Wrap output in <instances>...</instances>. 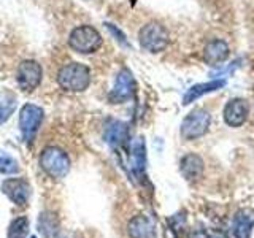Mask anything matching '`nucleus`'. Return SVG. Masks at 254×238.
<instances>
[{
  "instance_id": "13",
  "label": "nucleus",
  "mask_w": 254,
  "mask_h": 238,
  "mask_svg": "<svg viewBox=\"0 0 254 238\" xmlns=\"http://www.w3.org/2000/svg\"><path fill=\"white\" fill-rule=\"evenodd\" d=\"M180 170H181L183 178L188 182H195L200 179L203 175V170H205L203 159L194 153H189L181 159Z\"/></svg>"
},
{
  "instance_id": "5",
  "label": "nucleus",
  "mask_w": 254,
  "mask_h": 238,
  "mask_svg": "<svg viewBox=\"0 0 254 238\" xmlns=\"http://www.w3.org/2000/svg\"><path fill=\"white\" fill-rule=\"evenodd\" d=\"M211 124V116L203 108H195L183 119L181 137L185 140H197L208 132Z\"/></svg>"
},
{
  "instance_id": "15",
  "label": "nucleus",
  "mask_w": 254,
  "mask_h": 238,
  "mask_svg": "<svg viewBox=\"0 0 254 238\" xmlns=\"http://www.w3.org/2000/svg\"><path fill=\"white\" fill-rule=\"evenodd\" d=\"M226 86L224 79H213L208 83H200V84H194L192 87H189L186 91L185 97H183V105H189V103L195 102L197 99L203 97V95L210 94V92H216L221 87Z\"/></svg>"
},
{
  "instance_id": "18",
  "label": "nucleus",
  "mask_w": 254,
  "mask_h": 238,
  "mask_svg": "<svg viewBox=\"0 0 254 238\" xmlns=\"http://www.w3.org/2000/svg\"><path fill=\"white\" fill-rule=\"evenodd\" d=\"M16 108V95L10 91L0 92V125L6 122Z\"/></svg>"
},
{
  "instance_id": "8",
  "label": "nucleus",
  "mask_w": 254,
  "mask_h": 238,
  "mask_svg": "<svg viewBox=\"0 0 254 238\" xmlns=\"http://www.w3.org/2000/svg\"><path fill=\"white\" fill-rule=\"evenodd\" d=\"M135 94V79L129 68L119 70L113 89H111L108 99L111 103H124L130 100Z\"/></svg>"
},
{
  "instance_id": "6",
  "label": "nucleus",
  "mask_w": 254,
  "mask_h": 238,
  "mask_svg": "<svg viewBox=\"0 0 254 238\" xmlns=\"http://www.w3.org/2000/svg\"><path fill=\"white\" fill-rule=\"evenodd\" d=\"M42 78L43 68L34 59L22 60L18 65V70H16V81H18L19 89H22L24 92L35 91L42 83Z\"/></svg>"
},
{
  "instance_id": "22",
  "label": "nucleus",
  "mask_w": 254,
  "mask_h": 238,
  "mask_svg": "<svg viewBox=\"0 0 254 238\" xmlns=\"http://www.w3.org/2000/svg\"><path fill=\"white\" fill-rule=\"evenodd\" d=\"M56 238H71V235L70 234H61V235H58Z\"/></svg>"
},
{
  "instance_id": "12",
  "label": "nucleus",
  "mask_w": 254,
  "mask_h": 238,
  "mask_svg": "<svg viewBox=\"0 0 254 238\" xmlns=\"http://www.w3.org/2000/svg\"><path fill=\"white\" fill-rule=\"evenodd\" d=\"M230 56L229 45L224 40H211L203 48V60L211 67L224 63Z\"/></svg>"
},
{
  "instance_id": "9",
  "label": "nucleus",
  "mask_w": 254,
  "mask_h": 238,
  "mask_svg": "<svg viewBox=\"0 0 254 238\" xmlns=\"http://www.w3.org/2000/svg\"><path fill=\"white\" fill-rule=\"evenodd\" d=\"M224 122L229 127H240L250 116V103L245 99H232L224 107Z\"/></svg>"
},
{
  "instance_id": "24",
  "label": "nucleus",
  "mask_w": 254,
  "mask_h": 238,
  "mask_svg": "<svg viewBox=\"0 0 254 238\" xmlns=\"http://www.w3.org/2000/svg\"><path fill=\"white\" fill-rule=\"evenodd\" d=\"M32 238H37V237H32Z\"/></svg>"
},
{
  "instance_id": "11",
  "label": "nucleus",
  "mask_w": 254,
  "mask_h": 238,
  "mask_svg": "<svg viewBox=\"0 0 254 238\" xmlns=\"http://www.w3.org/2000/svg\"><path fill=\"white\" fill-rule=\"evenodd\" d=\"M129 167L135 178H143L146 170V148L143 138H135L130 145L129 153Z\"/></svg>"
},
{
  "instance_id": "20",
  "label": "nucleus",
  "mask_w": 254,
  "mask_h": 238,
  "mask_svg": "<svg viewBox=\"0 0 254 238\" xmlns=\"http://www.w3.org/2000/svg\"><path fill=\"white\" fill-rule=\"evenodd\" d=\"M19 172V164L18 161L11 156L0 151V175H14Z\"/></svg>"
},
{
  "instance_id": "23",
  "label": "nucleus",
  "mask_w": 254,
  "mask_h": 238,
  "mask_svg": "<svg viewBox=\"0 0 254 238\" xmlns=\"http://www.w3.org/2000/svg\"><path fill=\"white\" fill-rule=\"evenodd\" d=\"M214 238H226L224 235H218V237H214Z\"/></svg>"
},
{
  "instance_id": "21",
  "label": "nucleus",
  "mask_w": 254,
  "mask_h": 238,
  "mask_svg": "<svg viewBox=\"0 0 254 238\" xmlns=\"http://www.w3.org/2000/svg\"><path fill=\"white\" fill-rule=\"evenodd\" d=\"M107 27H108V30L111 32V34H115V35L118 37L116 40H119V42H121V43L127 45V40H126V37H124V34H123L121 30H118V29L113 26V24H107Z\"/></svg>"
},
{
  "instance_id": "10",
  "label": "nucleus",
  "mask_w": 254,
  "mask_h": 238,
  "mask_svg": "<svg viewBox=\"0 0 254 238\" xmlns=\"http://www.w3.org/2000/svg\"><path fill=\"white\" fill-rule=\"evenodd\" d=\"M2 192L16 205H26L30 197V184L22 178H10L3 181Z\"/></svg>"
},
{
  "instance_id": "19",
  "label": "nucleus",
  "mask_w": 254,
  "mask_h": 238,
  "mask_svg": "<svg viewBox=\"0 0 254 238\" xmlns=\"http://www.w3.org/2000/svg\"><path fill=\"white\" fill-rule=\"evenodd\" d=\"M29 235V219L21 216L14 219L8 229V238H27Z\"/></svg>"
},
{
  "instance_id": "14",
  "label": "nucleus",
  "mask_w": 254,
  "mask_h": 238,
  "mask_svg": "<svg viewBox=\"0 0 254 238\" xmlns=\"http://www.w3.org/2000/svg\"><path fill=\"white\" fill-rule=\"evenodd\" d=\"M254 229V210L242 208L235 213L232 221V232L235 238H251Z\"/></svg>"
},
{
  "instance_id": "16",
  "label": "nucleus",
  "mask_w": 254,
  "mask_h": 238,
  "mask_svg": "<svg viewBox=\"0 0 254 238\" xmlns=\"http://www.w3.org/2000/svg\"><path fill=\"white\" fill-rule=\"evenodd\" d=\"M129 235L130 238H157L156 226L148 216H135L129 222Z\"/></svg>"
},
{
  "instance_id": "3",
  "label": "nucleus",
  "mask_w": 254,
  "mask_h": 238,
  "mask_svg": "<svg viewBox=\"0 0 254 238\" xmlns=\"http://www.w3.org/2000/svg\"><path fill=\"white\" fill-rule=\"evenodd\" d=\"M140 46L148 53H161L170 43V34L161 22H148L138 32Z\"/></svg>"
},
{
  "instance_id": "2",
  "label": "nucleus",
  "mask_w": 254,
  "mask_h": 238,
  "mask_svg": "<svg viewBox=\"0 0 254 238\" xmlns=\"http://www.w3.org/2000/svg\"><path fill=\"white\" fill-rule=\"evenodd\" d=\"M103 38L100 32L92 26H78L71 30L68 37V45L73 51L79 54H92L100 50Z\"/></svg>"
},
{
  "instance_id": "7",
  "label": "nucleus",
  "mask_w": 254,
  "mask_h": 238,
  "mask_svg": "<svg viewBox=\"0 0 254 238\" xmlns=\"http://www.w3.org/2000/svg\"><path fill=\"white\" fill-rule=\"evenodd\" d=\"M43 110L34 103H26L19 111V129L26 141H32L43 122Z\"/></svg>"
},
{
  "instance_id": "4",
  "label": "nucleus",
  "mask_w": 254,
  "mask_h": 238,
  "mask_svg": "<svg viewBox=\"0 0 254 238\" xmlns=\"http://www.w3.org/2000/svg\"><path fill=\"white\" fill-rule=\"evenodd\" d=\"M40 167L51 178L61 179L64 177H67V173L70 170V159L64 149L56 146H48L40 154Z\"/></svg>"
},
{
  "instance_id": "1",
  "label": "nucleus",
  "mask_w": 254,
  "mask_h": 238,
  "mask_svg": "<svg viewBox=\"0 0 254 238\" xmlns=\"http://www.w3.org/2000/svg\"><path fill=\"white\" fill-rule=\"evenodd\" d=\"M58 83L67 92H83L91 84V70L79 62L65 63L58 71Z\"/></svg>"
},
{
  "instance_id": "17",
  "label": "nucleus",
  "mask_w": 254,
  "mask_h": 238,
  "mask_svg": "<svg viewBox=\"0 0 254 238\" xmlns=\"http://www.w3.org/2000/svg\"><path fill=\"white\" fill-rule=\"evenodd\" d=\"M129 137V127L123 121H110L105 127V141L110 146H121Z\"/></svg>"
}]
</instances>
